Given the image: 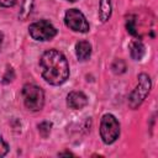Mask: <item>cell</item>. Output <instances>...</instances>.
<instances>
[{
    "label": "cell",
    "instance_id": "cell-1",
    "mask_svg": "<svg viewBox=\"0 0 158 158\" xmlns=\"http://www.w3.org/2000/svg\"><path fill=\"white\" fill-rule=\"evenodd\" d=\"M40 68L43 79L52 85L63 84L69 77V65L67 58L56 49L44 52L40 59Z\"/></svg>",
    "mask_w": 158,
    "mask_h": 158
},
{
    "label": "cell",
    "instance_id": "cell-2",
    "mask_svg": "<svg viewBox=\"0 0 158 158\" xmlns=\"http://www.w3.org/2000/svg\"><path fill=\"white\" fill-rule=\"evenodd\" d=\"M22 98L25 106L31 111H38L44 104L43 90L35 84H26L22 88Z\"/></svg>",
    "mask_w": 158,
    "mask_h": 158
},
{
    "label": "cell",
    "instance_id": "cell-3",
    "mask_svg": "<svg viewBox=\"0 0 158 158\" xmlns=\"http://www.w3.org/2000/svg\"><path fill=\"white\" fill-rule=\"evenodd\" d=\"M120 135V123L116 117L111 114H106L102 116L100 122V136L102 142L106 144L114 143Z\"/></svg>",
    "mask_w": 158,
    "mask_h": 158
},
{
    "label": "cell",
    "instance_id": "cell-4",
    "mask_svg": "<svg viewBox=\"0 0 158 158\" xmlns=\"http://www.w3.org/2000/svg\"><path fill=\"white\" fill-rule=\"evenodd\" d=\"M151 79L147 74H139L138 77V84L137 86L133 89V91L131 93L130 98H128V105L131 109H136L138 107L143 100L146 99V96L148 95L149 90H151Z\"/></svg>",
    "mask_w": 158,
    "mask_h": 158
},
{
    "label": "cell",
    "instance_id": "cell-5",
    "mask_svg": "<svg viewBox=\"0 0 158 158\" xmlns=\"http://www.w3.org/2000/svg\"><path fill=\"white\" fill-rule=\"evenodd\" d=\"M30 36L36 41H49L57 35L56 27L47 20H40L33 22L28 27Z\"/></svg>",
    "mask_w": 158,
    "mask_h": 158
},
{
    "label": "cell",
    "instance_id": "cell-6",
    "mask_svg": "<svg viewBox=\"0 0 158 158\" xmlns=\"http://www.w3.org/2000/svg\"><path fill=\"white\" fill-rule=\"evenodd\" d=\"M64 22L73 31L81 32V33H85L89 31V22L86 21L84 14L78 9H69L65 12Z\"/></svg>",
    "mask_w": 158,
    "mask_h": 158
},
{
    "label": "cell",
    "instance_id": "cell-7",
    "mask_svg": "<svg viewBox=\"0 0 158 158\" xmlns=\"http://www.w3.org/2000/svg\"><path fill=\"white\" fill-rule=\"evenodd\" d=\"M67 105L70 109L80 110L88 105V98L81 91H72L67 96Z\"/></svg>",
    "mask_w": 158,
    "mask_h": 158
},
{
    "label": "cell",
    "instance_id": "cell-8",
    "mask_svg": "<svg viewBox=\"0 0 158 158\" xmlns=\"http://www.w3.org/2000/svg\"><path fill=\"white\" fill-rule=\"evenodd\" d=\"M75 53L79 60H86L91 54V46L86 41H80L75 46Z\"/></svg>",
    "mask_w": 158,
    "mask_h": 158
},
{
    "label": "cell",
    "instance_id": "cell-9",
    "mask_svg": "<svg viewBox=\"0 0 158 158\" xmlns=\"http://www.w3.org/2000/svg\"><path fill=\"white\" fill-rule=\"evenodd\" d=\"M130 52H131V57L135 60L142 59V57L144 56V46H143V43L141 41H138V40L132 41L130 43Z\"/></svg>",
    "mask_w": 158,
    "mask_h": 158
},
{
    "label": "cell",
    "instance_id": "cell-10",
    "mask_svg": "<svg viewBox=\"0 0 158 158\" xmlns=\"http://www.w3.org/2000/svg\"><path fill=\"white\" fill-rule=\"evenodd\" d=\"M111 15V2L110 0H100L99 5V17L101 22H106Z\"/></svg>",
    "mask_w": 158,
    "mask_h": 158
},
{
    "label": "cell",
    "instance_id": "cell-11",
    "mask_svg": "<svg viewBox=\"0 0 158 158\" xmlns=\"http://www.w3.org/2000/svg\"><path fill=\"white\" fill-rule=\"evenodd\" d=\"M32 7H33V0H25L23 5H22V9L20 10V15H19L20 19L26 20L30 16V14H31Z\"/></svg>",
    "mask_w": 158,
    "mask_h": 158
},
{
    "label": "cell",
    "instance_id": "cell-12",
    "mask_svg": "<svg viewBox=\"0 0 158 158\" xmlns=\"http://www.w3.org/2000/svg\"><path fill=\"white\" fill-rule=\"evenodd\" d=\"M51 127H52V123L48 122V121H44V122L40 123L38 125V131H40L41 136L42 137H47L49 135V132H51Z\"/></svg>",
    "mask_w": 158,
    "mask_h": 158
},
{
    "label": "cell",
    "instance_id": "cell-13",
    "mask_svg": "<svg viewBox=\"0 0 158 158\" xmlns=\"http://www.w3.org/2000/svg\"><path fill=\"white\" fill-rule=\"evenodd\" d=\"M125 69H126V65H125L123 60H121V59H116V60L114 62V64H112V70H114V73H116V74H121V73L125 72Z\"/></svg>",
    "mask_w": 158,
    "mask_h": 158
},
{
    "label": "cell",
    "instance_id": "cell-14",
    "mask_svg": "<svg viewBox=\"0 0 158 158\" xmlns=\"http://www.w3.org/2000/svg\"><path fill=\"white\" fill-rule=\"evenodd\" d=\"M126 27H127V31H128L131 35H133V36H136V35H137V31H136V26H135V20H133L132 17H130V19L127 20Z\"/></svg>",
    "mask_w": 158,
    "mask_h": 158
},
{
    "label": "cell",
    "instance_id": "cell-15",
    "mask_svg": "<svg viewBox=\"0 0 158 158\" xmlns=\"http://www.w3.org/2000/svg\"><path fill=\"white\" fill-rule=\"evenodd\" d=\"M7 152H9V146H7V143L4 141V138L0 135V157H4Z\"/></svg>",
    "mask_w": 158,
    "mask_h": 158
},
{
    "label": "cell",
    "instance_id": "cell-16",
    "mask_svg": "<svg viewBox=\"0 0 158 158\" xmlns=\"http://www.w3.org/2000/svg\"><path fill=\"white\" fill-rule=\"evenodd\" d=\"M15 2H16V0H0V6L10 7V6H14Z\"/></svg>",
    "mask_w": 158,
    "mask_h": 158
},
{
    "label": "cell",
    "instance_id": "cell-17",
    "mask_svg": "<svg viewBox=\"0 0 158 158\" xmlns=\"http://www.w3.org/2000/svg\"><path fill=\"white\" fill-rule=\"evenodd\" d=\"M59 156H73L70 152H64V153H59Z\"/></svg>",
    "mask_w": 158,
    "mask_h": 158
},
{
    "label": "cell",
    "instance_id": "cell-18",
    "mask_svg": "<svg viewBox=\"0 0 158 158\" xmlns=\"http://www.w3.org/2000/svg\"><path fill=\"white\" fill-rule=\"evenodd\" d=\"M2 38H4V36H2V33L0 32V48H1V44H2Z\"/></svg>",
    "mask_w": 158,
    "mask_h": 158
},
{
    "label": "cell",
    "instance_id": "cell-19",
    "mask_svg": "<svg viewBox=\"0 0 158 158\" xmlns=\"http://www.w3.org/2000/svg\"><path fill=\"white\" fill-rule=\"evenodd\" d=\"M67 1H70V2H75L77 0H67Z\"/></svg>",
    "mask_w": 158,
    "mask_h": 158
}]
</instances>
